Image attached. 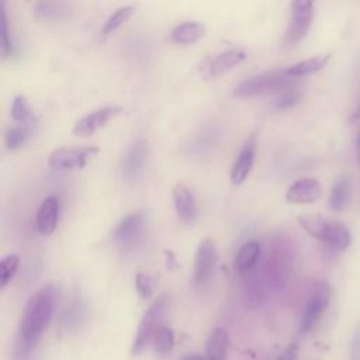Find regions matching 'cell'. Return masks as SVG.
Listing matches in <instances>:
<instances>
[{
	"label": "cell",
	"mask_w": 360,
	"mask_h": 360,
	"mask_svg": "<svg viewBox=\"0 0 360 360\" xmlns=\"http://www.w3.org/2000/svg\"><path fill=\"white\" fill-rule=\"evenodd\" d=\"M167 307V300L166 297H159L143 314V316L139 321L134 342H132V349L131 353L134 356H138L143 352V349L148 346V343L155 339L160 325V321L163 318V314Z\"/></svg>",
	"instance_id": "4"
},
{
	"label": "cell",
	"mask_w": 360,
	"mask_h": 360,
	"mask_svg": "<svg viewBox=\"0 0 360 360\" xmlns=\"http://www.w3.org/2000/svg\"><path fill=\"white\" fill-rule=\"evenodd\" d=\"M20 266V256L10 253L1 259L0 263V287L4 288L15 276Z\"/></svg>",
	"instance_id": "27"
},
{
	"label": "cell",
	"mask_w": 360,
	"mask_h": 360,
	"mask_svg": "<svg viewBox=\"0 0 360 360\" xmlns=\"http://www.w3.org/2000/svg\"><path fill=\"white\" fill-rule=\"evenodd\" d=\"M329 287L323 283L318 284L315 287V290L311 292L309 298L307 300L304 309H302V315H301V321H300V333H307L309 332L321 319V316L323 315L325 309L328 308L329 304Z\"/></svg>",
	"instance_id": "7"
},
{
	"label": "cell",
	"mask_w": 360,
	"mask_h": 360,
	"mask_svg": "<svg viewBox=\"0 0 360 360\" xmlns=\"http://www.w3.org/2000/svg\"><path fill=\"white\" fill-rule=\"evenodd\" d=\"M181 360H205V357L200 354H186L184 357H181Z\"/></svg>",
	"instance_id": "34"
},
{
	"label": "cell",
	"mask_w": 360,
	"mask_h": 360,
	"mask_svg": "<svg viewBox=\"0 0 360 360\" xmlns=\"http://www.w3.org/2000/svg\"><path fill=\"white\" fill-rule=\"evenodd\" d=\"M56 290L46 284L38 288L27 301L18 326L14 346V360H32L37 346L46 330L55 309Z\"/></svg>",
	"instance_id": "1"
},
{
	"label": "cell",
	"mask_w": 360,
	"mask_h": 360,
	"mask_svg": "<svg viewBox=\"0 0 360 360\" xmlns=\"http://www.w3.org/2000/svg\"><path fill=\"white\" fill-rule=\"evenodd\" d=\"M155 350L159 354H167L174 345V333L167 326H160L155 336Z\"/></svg>",
	"instance_id": "31"
},
{
	"label": "cell",
	"mask_w": 360,
	"mask_h": 360,
	"mask_svg": "<svg viewBox=\"0 0 360 360\" xmlns=\"http://www.w3.org/2000/svg\"><path fill=\"white\" fill-rule=\"evenodd\" d=\"M295 84V77L288 76L285 70H271L243 79L233 87L232 94L235 97H253L269 93H280Z\"/></svg>",
	"instance_id": "3"
},
{
	"label": "cell",
	"mask_w": 360,
	"mask_h": 360,
	"mask_svg": "<svg viewBox=\"0 0 360 360\" xmlns=\"http://www.w3.org/2000/svg\"><path fill=\"white\" fill-rule=\"evenodd\" d=\"M135 285H136V290L139 292V295L142 298H149L155 290V281L153 278L143 273V271H139L135 277Z\"/></svg>",
	"instance_id": "32"
},
{
	"label": "cell",
	"mask_w": 360,
	"mask_h": 360,
	"mask_svg": "<svg viewBox=\"0 0 360 360\" xmlns=\"http://www.w3.org/2000/svg\"><path fill=\"white\" fill-rule=\"evenodd\" d=\"M291 252L290 246L285 243H276L267 255V262H266V273L267 277L273 280V283L281 284L287 280L290 270H291Z\"/></svg>",
	"instance_id": "11"
},
{
	"label": "cell",
	"mask_w": 360,
	"mask_h": 360,
	"mask_svg": "<svg viewBox=\"0 0 360 360\" xmlns=\"http://www.w3.org/2000/svg\"><path fill=\"white\" fill-rule=\"evenodd\" d=\"M98 152L96 145L89 146H62L51 152L48 165L53 169H80L87 159Z\"/></svg>",
	"instance_id": "6"
},
{
	"label": "cell",
	"mask_w": 360,
	"mask_h": 360,
	"mask_svg": "<svg viewBox=\"0 0 360 360\" xmlns=\"http://www.w3.org/2000/svg\"><path fill=\"white\" fill-rule=\"evenodd\" d=\"M87 315V309H86V304L80 297H75L68 307L65 308V311L62 312L60 316V329L65 333H70L77 330L82 323L84 322Z\"/></svg>",
	"instance_id": "18"
},
{
	"label": "cell",
	"mask_w": 360,
	"mask_h": 360,
	"mask_svg": "<svg viewBox=\"0 0 360 360\" xmlns=\"http://www.w3.org/2000/svg\"><path fill=\"white\" fill-rule=\"evenodd\" d=\"M35 124H37V118L34 117L32 120H30L27 122L15 124V125L7 128V131L4 134L6 148L8 150H14V149H18L20 146H22L27 142V139L32 135Z\"/></svg>",
	"instance_id": "23"
},
{
	"label": "cell",
	"mask_w": 360,
	"mask_h": 360,
	"mask_svg": "<svg viewBox=\"0 0 360 360\" xmlns=\"http://www.w3.org/2000/svg\"><path fill=\"white\" fill-rule=\"evenodd\" d=\"M0 45H1V55L7 58L13 52V42L10 38L8 18H7L4 1H0Z\"/></svg>",
	"instance_id": "28"
},
{
	"label": "cell",
	"mask_w": 360,
	"mask_h": 360,
	"mask_svg": "<svg viewBox=\"0 0 360 360\" xmlns=\"http://www.w3.org/2000/svg\"><path fill=\"white\" fill-rule=\"evenodd\" d=\"M256 148H257V142H256V135L252 134L246 141L245 143L242 145L232 167H231V174H229V179H231V183L235 184V186H239L242 184L246 177L249 176L252 167H253V163H255V158H256Z\"/></svg>",
	"instance_id": "13"
},
{
	"label": "cell",
	"mask_w": 360,
	"mask_h": 360,
	"mask_svg": "<svg viewBox=\"0 0 360 360\" xmlns=\"http://www.w3.org/2000/svg\"><path fill=\"white\" fill-rule=\"evenodd\" d=\"M246 58V52L242 48H228L219 52L210 63L208 73L214 77L231 70Z\"/></svg>",
	"instance_id": "19"
},
{
	"label": "cell",
	"mask_w": 360,
	"mask_h": 360,
	"mask_svg": "<svg viewBox=\"0 0 360 360\" xmlns=\"http://www.w3.org/2000/svg\"><path fill=\"white\" fill-rule=\"evenodd\" d=\"M148 152H149L148 141L142 136L135 138L127 146L120 163V170L125 180H134L142 173L146 158H148Z\"/></svg>",
	"instance_id": "10"
},
{
	"label": "cell",
	"mask_w": 360,
	"mask_h": 360,
	"mask_svg": "<svg viewBox=\"0 0 360 360\" xmlns=\"http://www.w3.org/2000/svg\"><path fill=\"white\" fill-rule=\"evenodd\" d=\"M277 360H298V346L295 343H291Z\"/></svg>",
	"instance_id": "33"
},
{
	"label": "cell",
	"mask_w": 360,
	"mask_h": 360,
	"mask_svg": "<svg viewBox=\"0 0 360 360\" xmlns=\"http://www.w3.org/2000/svg\"><path fill=\"white\" fill-rule=\"evenodd\" d=\"M229 349V335L224 328H215L211 330L207 339L205 360H226Z\"/></svg>",
	"instance_id": "20"
},
{
	"label": "cell",
	"mask_w": 360,
	"mask_h": 360,
	"mask_svg": "<svg viewBox=\"0 0 360 360\" xmlns=\"http://www.w3.org/2000/svg\"><path fill=\"white\" fill-rule=\"evenodd\" d=\"M349 195H350V187H349L347 180L346 179L336 180L330 190L329 207L333 211H342L349 201Z\"/></svg>",
	"instance_id": "25"
},
{
	"label": "cell",
	"mask_w": 360,
	"mask_h": 360,
	"mask_svg": "<svg viewBox=\"0 0 360 360\" xmlns=\"http://www.w3.org/2000/svg\"><path fill=\"white\" fill-rule=\"evenodd\" d=\"M260 257V245L256 240H249L243 243L236 256H235V270L238 273H248L253 270V267L257 264Z\"/></svg>",
	"instance_id": "22"
},
{
	"label": "cell",
	"mask_w": 360,
	"mask_h": 360,
	"mask_svg": "<svg viewBox=\"0 0 360 360\" xmlns=\"http://www.w3.org/2000/svg\"><path fill=\"white\" fill-rule=\"evenodd\" d=\"M176 214L184 224H191L197 218V202L193 191L183 183H177L172 190Z\"/></svg>",
	"instance_id": "15"
},
{
	"label": "cell",
	"mask_w": 360,
	"mask_h": 360,
	"mask_svg": "<svg viewBox=\"0 0 360 360\" xmlns=\"http://www.w3.org/2000/svg\"><path fill=\"white\" fill-rule=\"evenodd\" d=\"M330 55H318V56H312L300 62H295L292 65H290L288 68H285V73L288 76L292 77H298V76H305V75H311L315 73L318 70H321L322 68H325V65L329 62Z\"/></svg>",
	"instance_id": "24"
},
{
	"label": "cell",
	"mask_w": 360,
	"mask_h": 360,
	"mask_svg": "<svg viewBox=\"0 0 360 360\" xmlns=\"http://www.w3.org/2000/svg\"><path fill=\"white\" fill-rule=\"evenodd\" d=\"M120 112H121L120 105L98 107L90 111L89 114H86L84 117H82L80 120H77L72 131L77 136H89L93 132H96L98 128L104 127L111 118H114Z\"/></svg>",
	"instance_id": "12"
},
{
	"label": "cell",
	"mask_w": 360,
	"mask_h": 360,
	"mask_svg": "<svg viewBox=\"0 0 360 360\" xmlns=\"http://www.w3.org/2000/svg\"><path fill=\"white\" fill-rule=\"evenodd\" d=\"M356 158H357V162L360 165V135H359L357 142H356Z\"/></svg>",
	"instance_id": "35"
},
{
	"label": "cell",
	"mask_w": 360,
	"mask_h": 360,
	"mask_svg": "<svg viewBox=\"0 0 360 360\" xmlns=\"http://www.w3.org/2000/svg\"><path fill=\"white\" fill-rule=\"evenodd\" d=\"M301 96H302V94H301V90H300V89L297 87V84H295V86H291V87H288V89H285V90L277 93V96H276L273 104H274V107H276L277 110H284V108H288V107L297 104V103L300 101Z\"/></svg>",
	"instance_id": "30"
},
{
	"label": "cell",
	"mask_w": 360,
	"mask_h": 360,
	"mask_svg": "<svg viewBox=\"0 0 360 360\" xmlns=\"http://www.w3.org/2000/svg\"><path fill=\"white\" fill-rule=\"evenodd\" d=\"M32 14L45 22H55L70 14V4L66 1L41 0L32 6Z\"/></svg>",
	"instance_id": "17"
},
{
	"label": "cell",
	"mask_w": 360,
	"mask_h": 360,
	"mask_svg": "<svg viewBox=\"0 0 360 360\" xmlns=\"http://www.w3.org/2000/svg\"><path fill=\"white\" fill-rule=\"evenodd\" d=\"M205 35V25L201 21L187 20L181 21L170 32L173 41L179 44H193Z\"/></svg>",
	"instance_id": "21"
},
{
	"label": "cell",
	"mask_w": 360,
	"mask_h": 360,
	"mask_svg": "<svg viewBox=\"0 0 360 360\" xmlns=\"http://www.w3.org/2000/svg\"><path fill=\"white\" fill-rule=\"evenodd\" d=\"M145 226V214L135 211L124 217L114 228L112 238L122 249H132L138 245Z\"/></svg>",
	"instance_id": "8"
},
{
	"label": "cell",
	"mask_w": 360,
	"mask_h": 360,
	"mask_svg": "<svg viewBox=\"0 0 360 360\" xmlns=\"http://www.w3.org/2000/svg\"><path fill=\"white\" fill-rule=\"evenodd\" d=\"M322 195V187L314 177H304L294 181L285 191V200L292 204H314Z\"/></svg>",
	"instance_id": "14"
},
{
	"label": "cell",
	"mask_w": 360,
	"mask_h": 360,
	"mask_svg": "<svg viewBox=\"0 0 360 360\" xmlns=\"http://www.w3.org/2000/svg\"><path fill=\"white\" fill-rule=\"evenodd\" d=\"M298 222L311 236L335 250H346L350 246V232L339 221H329L318 215H301Z\"/></svg>",
	"instance_id": "2"
},
{
	"label": "cell",
	"mask_w": 360,
	"mask_h": 360,
	"mask_svg": "<svg viewBox=\"0 0 360 360\" xmlns=\"http://www.w3.org/2000/svg\"><path fill=\"white\" fill-rule=\"evenodd\" d=\"M11 117L17 124L21 122H27L30 120L34 118L32 115V110L27 101V98L22 94H17L13 98V104H11Z\"/></svg>",
	"instance_id": "29"
},
{
	"label": "cell",
	"mask_w": 360,
	"mask_h": 360,
	"mask_svg": "<svg viewBox=\"0 0 360 360\" xmlns=\"http://www.w3.org/2000/svg\"><path fill=\"white\" fill-rule=\"evenodd\" d=\"M314 18V3L312 1H292L290 20L284 34L283 44L285 46H294L298 44L308 32Z\"/></svg>",
	"instance_id": "5"
},
{
	"label": "cell",
	"mask_w": 360,
	"mask_h": 360,
	"mask_svg": "<svg viewBox=\"0 0 360 360\" xmlns=\"http://www.w3.org/2000/svg\"><path fill=\"white\" fill-rule=\"evenodd\" d=\"M59 200L55 195H48L42 200L37 217H35V226L41 235H51L59 222Z\"/></svg>",
	"instance_id": "16"
},
{
	"label": "cell",
	"mask_w": 360,
	"mask_h": 360,
	"mask_svg": "<svg viewBox=\"0 0 360 360\" xmlns=\"http://www.w3.org/2000/svg\"><path fill=\"white\" fill-rule=\"evenodd\" d=\"M217 263H218L217 245L210 238L202 239L198 243L197 252L194 256V267H193L194 283L195 284L207 283L214 274Z\"/></svg>",
	"instance_id": "9"
},
{
	"label": "cell",
	"mask_w": 360,
	"mask_h": 360,
	"mask_svg": "<svg viewBox=\"0 0 360 360\" xmlns=\"http://www.w3.org/2000/svg\"><path fill=\"white\" fill-rule=\"evenodd\" d=\"M134 10H135V7L132 4H125V6H121L117 10H114L108 15V18L104 21V24L101 27V32L110 34L114 30H117L122 22H125L129 18V15L134 13Z\"/></svg>",
	"instance_id": "26"
}]
</instances>
